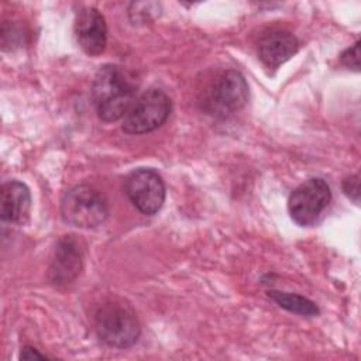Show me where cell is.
I'll return each instance as SVG.
<instances>
[{
	"mask_svg": "<svg viewBox=\"0 0 361 361\" xmlns=\"http://www.w3.org/2000/svg\"><path fill=\"white\" fill-rule=\"evenodd\" d=\"M137 83L120 65H103L92 83V100L100 120L111 123L123 118L135 102Z\"/></svg>",
	"mask_w": 361,
	"mask_h": 361,
	"instance_id": "6da1fadb",
	"label": "cell"
},
{
	"mask_svg": "<svg viewBox=\"0 0 361 361\" xmlns=\"http://www.w3.org/2000/svg\"><path fill=\"white\" fill-rule=\"evenodd\" d=\"M94 330L110 347H131L140 337L141 324L135 310L121 300H107L94 313Z\"/></svg>",
	"mask_w": 361,
	"mask_h": 361,
	"instance_id": "7a4b0ae2",
	"label": "cell"
},
{
	"mask_svg": "<svg viewBox=\"0 0 361 361\" xmlns=\"http://www.w3.org/2000/svg\"><path fill=\"white\" fill-rule=\"evenodd\" d=\"M61 217L73 227L93 228L104 223L109 216L106 196L90 185H75L61 197Z\"/></svg>",
	"mask_w": 361,
	"mask_h": 361,
	"instance_id": "3957f363",
	"label": "cell"
},
{
	"mask_svg": "<svg viewBox=\"0 0 361 361\" xmlns=\"http://www.w3.org/2000/svg\"><path fill=\"white\" fill-rule=\"evenodd\" d=\"M248 102V85L235 69L219 73L203 92L202 106L204 111L216 117H227L241 110Z\"/></svg>",
	"mask_w": 361,
	"mask_h": 361,
	"instance_id": "277c9868",
	"label": "cell"
},
{
	"mask_svg": "<svg viewBox=\"0 0 361 361\" xmlns=\"http://www.w3.org/2000/svg\"><path fill=\"white\" fill-rule=\"evenodd\" d=\"M172 103L168 94L159 89L144 92L127 114L123 117L121 128L127 134H145L159 128L171 114Z\"/></svg>",
	"mask_w": 361,
	"mask_h": 361,
	"instance_id": "5b68a950",
	"label": "cell"
},
{
	"mask_svg": "<svg viewBox=\"0 0 361 361\" xmlns=\"http://www.w3.org/2000/svg\"><path fill=\"white\" fill-rule=\"evenodd\" d=\"M331 200V190L322 178H310L295 188L288 199V210L292 220L307 227L317 221Z\"/></svg>",
	"mask_w": 361,
	"mask_h": 361,
	"instance_id": "8992f818",
	"label": "cell"
},
{
	"mask_svg": "<svg viewBox=\"0 0 361 361\" xmlns=\"http://www.w3.org/2000/svg\"><path fill=\"white\" fill-rule=\"evenodd\" d=\"M124 190L130 202L142 214H155L165 202V185L152 168H137L124 179Z\"/></svg>",
	"mask_w": 361,
	"mask_h": 361,
	"instance_id": "52a82bcc",
	"label": "cell"
},
{
	"mask_svg": "<svg viewBox=\"0 0 361 361\" xmlns=\"http://www.w3.org/2000/svg\"><path fill=\"white\" fill-rule=\"evenodd\" d=\"M83 265V251L75 235H63L58 240L48 267V279L56 286L73 282Z\"/></svg>",
	"mask_w": 361,
	"mask_h": 361,
	"instance_id": "ba28073f",
	"label": "cell"
},
{
	"mask_svg": "<svg viewBox=\"0 0 361 361\" xmlns=\"http://www.w3.org/2000/svg\"><path fill=\"white\" fill-rule=\"evenodd\" d=\"M75 34L79 47L90 56L100 55L107 44V25L103 14L94 7L78 13Z\"/></svg>",
	"mask_w": 361,
	"mask_h": 361,
	"instance_id": "9c48e42d",
	"label": "cell"
},
{
	"mask_svg": "<svg viewBox=\"0 0 361 361\" xmlns=\"http://www.w3.org/2000/svg\"><path fill=\"white\" fill-rule=\"evenodd\" d=\"M31 209V193L25 183L8 180L0 190V217L3 221L23 224L27 221Z\"/></svg>",
	"mask_w": 361,
	"mask_h": 361,
	"instance_id": "30bf717a",
	"label": "cell"
},
{
	"mask_svg": "<svg viewBox=\"0 0 361 361\" xmlns=\"http://www.w3.org/2000/svg\"><path fill=\"white\" fill-rule=\"evenodd\" d=\"M299 48L298 38L289 31H272L259 41V58L271 69L279 68L290 59Z\"/></svg>",
	"mask_w": 361,
	"mask_h": 361,
	"instance_id": "8fae6325",
	"label": "cell"
},
{
	"mask_svg": "<svg viewBox=\"0 0 361 361\" xmlns=\"http://www.w3.org/2000/svg\"><path fill=\"white\" fill-rule=\"evenodd\" d=\"M268 296L278 303L282 309L296 313L300 316H317L319 307L316 303L305 296H300L298 293H289V292H281V290H269Z\"/></svg>",
	"mask_w": 361,
	"mask_h": 361,
	"instance_id": "7c38bea8",
	"label": "cell"
},
{
	"mask_svg": "<svg viewBox=\"0 0 361 361\" xmlns=\"http://www.w3.org/2000/svg\"><path fill=\"white\" fill-rule=\"evenodd\" d=\"M340 61L344 66H347L348 69H354L358 71L360 69V41H357L353 47L347 48L341 55H340Z\"/></svg>",
	"mask_w": 361,
	"mask_h": 361,
	"instance_id": "4fadbf2b",
	"label": "cell"
},
{
	"mask_svg": "<svg viewBox=\"0 0 361 361\" xmlns=\"http://www.w3.org/2000/svg\"><path fill=\"white\" fill-rule=\"evenodd\" d=\"M343 190L350 199H353L357 203L358 195H360V176L351 175V176L345 178L343 182Z\"/></svg>",
	"mask_w": 361,
	"mask_h": 361,
	"instance_id": "5bb4252c",
	"label": "cell"
},
{
	"mask_svg": "<svg viewBox=\"0 0 361 361\" xmlns=\"http://www.w3.org/2000/svg\"><path fill=\"white\" fill-rule=\"evenodd\" d=\"M20 357H21L23 360H45V358H47V355L41 354L37 348L30 347V345H25V347L21 350Z\"/></svg>",
	"mask_w": 361,
	"mask_h": 361,
	"instance_id": "9a60e30c",
	"label": "cell"
}]
</instances>
